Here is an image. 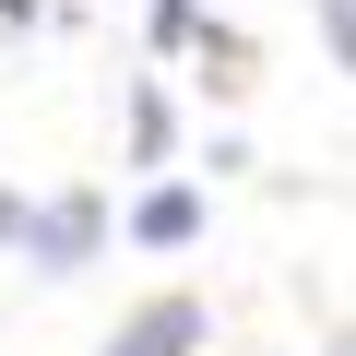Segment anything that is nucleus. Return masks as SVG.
Wrapping results in <instances>:
<instances>
[{
  "label": "nucleus",
  "mask_w": 356,
  "mask_h": 356,
  "mask_svg": "<svg viewBox=\"0 0 356 356\" xmlns=\"http://www.w3.org/2000/svg\"><path fill=\"white\" fill-rule=\"evenodd\" d=\"M202 332H214L202 297H143V309L107 332V356H202Z\"/></svg>",
  "instance_id": "2"
},
{
  "label": "nucleus",
  "mask_w": 356,
  "mask_h": 356,
  "mask_svg": "<svg viewBox=\"0 0 356 356\" xmlns=\"http://www.w3.org/2000/svg\"><path fill=\"white\" fill-rule=\"evenodd\" d=\"M166 83H131V166H166Z\"/></svg>",
  "instance_id": "4"
},
{
  "label": "nucleus",
  "mask_w": 356,
  "mask_h": 356,
  "mask_svg": "<svg viewBox=\"0 0 356 356\" xmlns=\"http://www.w3.org/2000/svg\"><path fill=\"white\" fill-rule=\"evenodd\" d=\"M202 36V0H154V48H191Z\"/></svg>",
  "instance_id": "5"
},
{
  "label": "nucleus",
  "mask_w": 356,
  "mask_h": 356,
  "mask_svg": "<svg viewBox=\"0 0 356 356\" xmlns=\"http://www.w3.org/2000/svg\"><path fill=\"white\" fill-rule=\"evenodd\" d=\"M321 48H332V60L356 48V0H321Z\"/></svg>",
  "instance_id": "6"
},
{
  "label": "nucleus",
  "mask_w": 356,
  "mask_h": 356,
  "mask_svg": "<svg viewBox=\"0 0 356 356\" xmlns=\"http://www.w3.org/2000/svg\"><path fill=\"white\" fill-rule=\"evenodd\" d=\"M191 238H202V191L191 178H154L131 202V250H191Z\"/></svg>",
  "instance_id": "3"
},
{
  "label": "nucleus",
  "mask_w": 356,
  "mask_h": 356,
  "mask_svg": "<svg viewBox=\"0 0 356 356\" xmlns=\"http://www.w3.org/2000/svg\"><path fill=\"white\" fill-rule=\"evenodd\" d=\"M95 238H107V202H95V191H48V202H24V226H13V250H24L36 273H83Z\"/></svg>",
  "instance_id": "1"
},
{
  "label": "nucleus",
  "mask_w": 356,
  "mask_h": 356,
  "mask_svg": "<svg viewBox=\"0 0 356 356\" xmlns=\"http://www.w3.org/2000/svg\"><path fill=\"white\" fill-rule=\"evenodd\" d=\"M13 226H24V202H13V191H0V250H13Z\"/></svg>",
  "instance_id": "7"
}]
</instances>
